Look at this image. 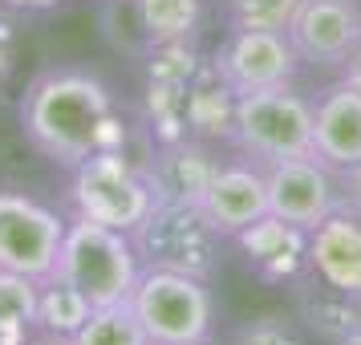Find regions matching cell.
Returning a JSON list of instances; mask_svg holds the SVG:
<instances>
[{
	"mask_svg": "<svg viewBox=\"0 0 361 345\" xmlns=\"http://www.w3.org/2000/svg\"><path fill=\"white\" fill-rule=\"evenodd\" d=\"M20 131L45 159L73 167L114 138V98L82 66L41 69L20 98Z\"/></svg>",
	"mask_w": 361,
	"mask_h": 345,
	"instance_id": "1",
	"label": "cell"
},
{
	"mask_svg": "<svg viewBox=\"0 0 361 345\" xmlns=\"http://www.w3.org/2000/svg\"><path fill=\"white\" fill-rule=\"evenodd\" d=\"M53 277L73 284L90 301V309H102V305L130 301L134 284L142 277V264L130 244V231L73 215V224H66V240L57 252Z\"/></svg>",
	"mask_w": 361,
	"mask_h": 345,
	"instance_id": "2",
	"label": "cell"
},
{
	"mask_svg": "<svg viewBox=\"0 0 361 345\" xmlns=\"http://www.w3.org/2000/svg\"><path fill=\"white\" fill-rule=\"evenodd\" d=\"M228 138L252 163H284L312 159V102H305L293 85L244 94L231 106Z\"/></svg>",
	"mask_w": 361,
	"mask_h": 345,
	"instance_id": "3",
	"label": "cell"
},
{
	"mask_svg": "<svg viewBox=\"0 0 361 345\" xmlns=\"http://www.w3.org/2000/svg\"><path fill=\"white\" fill-rule=\"evenodd\" d=\"M69 203H73L78 219H94V224H106V228L134 231L154 207V191H150L142 167H134L122 150L106 147L73 167Z\"/></svg>",
	"mask_w": 361,
	"mask_h": 345,
	"instance_id": "4",
	"label": "cell"
},
{
	"mask_svg": "<svg viewBox=\"0 0 361 345\" xmlns=\"http://www.w3.org/2000/svg\"><path fill=\"white\" fill-rule=\"evenodd\" d=\"M130 305L147 329L150 345H179V341H203L212 337V293L207 280L171 272V268H142L134 284Z\"/></svg>",
	"mask_w": 361,
	"mask_h": 345,
	"instance_id": "5",
	"label": "cell"
},
{
	"mask_svg": "<svg viewBox=\"0 0 361 345\" xmlns=\"http://www.w3.org/2000/svg\"><path fill=\"white\" fill-rule=\"evenodd\" d=\"M130 244L142 268H171L207 280L215 272L224 236L191 203H154L147 219L130 231Z\"/></svg>",
	"mask_w": 361,
	"mask_h": 345,
	"instance_id": "6",
	"label": "cell"
},
{
	"mask_svg": "<svg viewBox=\"0 0 361 345\" xmlns=\"http://www.w3.org/2000/svg\"><path fill=\"white\" fill-rule=\"evenodd\" d=\"M61 240H66V219L53 207L20 191H0V268L49 280Z\"/></svg>",
	"mask_w": 361,
	"mask_h": 345,
	"instance_id": "7",
	"label": "cell"
},
{
	"mask_svg": "<svg viewBox=\"0 0 361 345\" xmlns=\"http://www.w3.org/2000/svg\"><path fill=\"white\" fill-rule=\"evenodd\" d=\"M215 82L231 98L293 85L300 57H296L288 33H268V29H247V33H228V41L215 49Z\"/></svg>",
	"mask_w": 361,
	"mask_h": 345,
	"instance_id": "8",
	"label": "cell"
},
{
	"mask_svg": "<svg viewBox=\"0 0 361 345\" xmlns=\"http://www.w3.org/2000/svg\"><path fill=\"white\" fill-rule=\"evenodd\" d=\"M264 179H268V212L300 231L321 228L337 207H345L337 171H329L317 159L268 163L264 167Z\"/></svg>",
	"mask_w": 361,
	"mask_h": 345,
	"instance_id": "9",
	"label": "cell"
},
{
	"mask_svg": "<svg viewBox=\"0 0 361 345\" xmlns=\"http://www.w3.org/2000/svg\"><path fill=\"white\" fill-rule=\"evenodd\" d=\"M284 33L305 66L345 69L361 41V4L357 0H300Z\"/></svg>",
	"mask_w": 361,
	"mask_h": 345,
	"instance_id": "10",
	"label": "cell"
},
{
	"mask_svg": "<svg viewBox=\"0 0 361 345\" xmlns=\"http://www.w3.org/2000/svg\"><path fill=\"white\" fill-rule=\"evenodd\" d=\"M199 212L212 224L224 240H235L240 231H247L252 224H260L268 212V179L264 167L252 159L240 163H219L215 167L207 191L199 199Z\"/></svg>",
	"mask_w": 361,
	"mask_h": 345,
	"instance_id": "11",
	"label": "cell"
},
{
	"mask_svg": "<svg viewBox=\"0 0 361 345\" xmlns=\"http://www.w3.org/2000/svg\"><path fill=\"white\" fill-rule=\"evenodd\" d=\"M309 268L325 293L361 305V212L337 207L309 231Z\"/></svg>",
	"mask_w": 361,
	"mask_h": 345,
	"instance_id": "12",
	"label": "cell"
},
{
	"mask_svg": "<svg viewBox=\"0 0 361 345\" xmlns=\"http://www.w3.org/2000/svg\"><path fill=\"white\" fill-rule=\"evenodd\" d=\"M312 159L337 175L361 163V90L341 78L312 102Z\"/></svg>",
	"mask_w": 361,
	"mask_h": 345,
	"instance_id": "13",
	"label": "cell"
},
{
	"mask_svg": "<svg viewBox=\"0 0 361 345\" xmlns=\"http://www.w3.org/2000/svg\"><path fill=\"white\" fill-rule=\"evenodd\" d=\"M219 159H212V150L199 143H171V147L154 150L142 171L154 191V203H191L199 207V199L212 183Z\"/></svg>",
	"mask_w": 361,
	"mask_h": 345,
	"instance_id": "14",
	"label": "cell"
},
{
	"mask_svg": "<svg viewBox=\"0 0 361 345\" xmlns=\"http://www.w3.org/2000/svg\"><path fill=\"white\" fill-rule=\"evenodd\" d=\"M244 244L247 260L264 268L268 277H293L300 264H309V231L284 224L276 215H264L260 224L235 236Z\"/></svg>",
	"mask_w": 361,
	"mask_h": 345,
	"instance_id": "15",
	"label": "cell"
},
{
	"mask_svg": "<svg viewBox=\"0 0 361 345\" xmlns=\"http://www.w3.org/2000/svg\"><path fill=\"white\" fill-rule=\"evenodd\" d=\"M138 37L150 49L187 45L203 25V0H130Z\"/></svg>",
	"mask_w": 361,
	"mask_h": 345,
	"instance_id": "16",
	"label": "cell"
},
{
	"mask_svg": "<svg viewBox=\"0 0 361 345\" xmlns=\"http://www.w3.org/2000/svg\"><path fill=\"white\" fill-rule=\"evenodd\" d=\"M41 280L0 268V345H25L37 329Z\"/></svg>",
	"mask_w": 361,
	"mask_h": 345,
	"instance_id": "17",
	"label": "cell"
},
{
	"mask_svg": "<svg viewBox=\"0 0 361 345\" xmlns=\"http://www.w3.org/2000/svg\"><path fill=\"white\" fill-rule=\"evenodd\" d=\"M73 345H150V337L130 301H118V305L90 309L82 329L73 333Z\"/></svg>",
	"mask_w": 361,
	"mask_h": 345,
	"instance_id": "18",
	"label": "cell"
},
{
	"mask_svg": "<svg viewBox=\"0 0 361 345\" xmlns=\"http://www.w3.org/2000/svg\"><path fill=\"white\" fill-rule=\"evenodd\" d=\"M85 317H90V301L73 284H66V280H57V277L41 280V296H37V329L41 333L73 337Z\"/></svg>",
	"mask_w": 361,
	"mask_h": 345,
	"instance_id": "19",
	"label": "cell"
},
{
	"mask_svg": "<svg viewBox=\"0 0 361 345\" xmlns=\"http://www.w3.org/2000/svg\"><path fill=\"white\" fill-rule=\"evenodd\" d=\"M300 0H224V20L228 33H247V29H268L284 33Z\"/></svg>",
	"mask_w": 361,
	"mask_h": 345,
	"instance_id": "20",
	"label": "cell"
},
{
	"mask_svg": "<svg viewBox=\"0 0 361 345\" xmlns=\"http://www.w3.org/2000/svg\"><path fill=\"white\" fill-rule=\"evenodd\" d=\"M231 345H305V341H300V333H296V325L288 317L264 313V317H252V321H244L235 329Z\"/></svg>",
	"mask_w": 361,
	"mask_h": 345,
	"instance_id": "21",
	"label": "cell"
},
{
	"mask_svg": "<svg viewBox=\"0 0 361 345\" xmlns=\"http://www.w3.org/2000/svg\"><path fill=\"white\" fill-rule=\"evenodd\" d=\"M337 183H341L345 207L361 212V163H357V167H349V171H341V175H337Z\"/></svg>",
	"mask_w": 361,
	"mask_h": 345,
	"instance_id": "22",
	"label": "cell"
},
{
	"mask_svg": "<svg viewBox=\"0 0 361 345\" xmlns=\"http://www.w3.org/2000/svg\"><path fill=\"white\" fill-rule=\"evenodd\" d=\"M8 69H13V29L0 20V82L8 78Z\"/></svg>",
	"mask_w": 361,
	"mask_h": 345,
	"instance_id": "23",
	"label": "cell"
},
{
	"mask_svg": "<svg viewBox=\"0 0 361 345\" xmlns=\"http://www.w3.org/2000/svg\"><path fill=\"white\" fill-rule=\"evenodd\" d=\"M341 82H349L353 90H361V41H357V49H353V57L345 61V69H341Z\"/></svg>",
	"mask_w": 361,
	"mask_h": 345,
	"instance_id": "24",
	"label": "cell"
},
{
	"mask_svg": "<svg viewBox=\"0 0 361 345\" xmlns=\"http://www.w3.org/2000/svg\"><path fill=\"white\" fill-rule=\"evenodd\" d=\"M25 345H73V337H61V333H41V329H37V337H29Z\"/></svg>",
	"mask_w": 361,
	"mask_h": 345,
	"instance_id": "25",
	"label": "cell"
},
{
	"mask_svg": "<svg viewBox=\"0 0 361 345\" xmlns=\"http://www.w3.org/2000/svg\"><path fill=\"white\" fill-rule=\"evenodd\" d=\"M0 4H8V8H53L61 0H0Z\"/></svg>",
	"mask_w": 361,
	"mask_h": 345,
	"instance_id": "26",
	"label": "cell"
},
{
	"mask_svg": "<svg viewBox=\"0 0 361 345\" xmlns=\"http://www.w3.org/2000/svg\"><path fill=\"white\" fill-rule=\"evenodd\" d=\"M345 345H361V329H357V333H353V337H349Z\"/></svg>",
	"mask_w": 361,
	"mask_h": 345,
	"instance_id": "27",
	"label": "cell"
},
{
	"mask_svg": "<svg viewBox=\"0 0 361 345\" xmlns=\"http://www.w3.org/2000/svg\"><path fill=\"white\" fill-rule=\"evenodd\" d=\"M179 345H212V341H207V337H203V341H179Z\"/></svg>",
	"mask_w": 361,
	"mask_h": 345,
	"instance_id": "28",
	"label": "cell"
}]
</instances>
